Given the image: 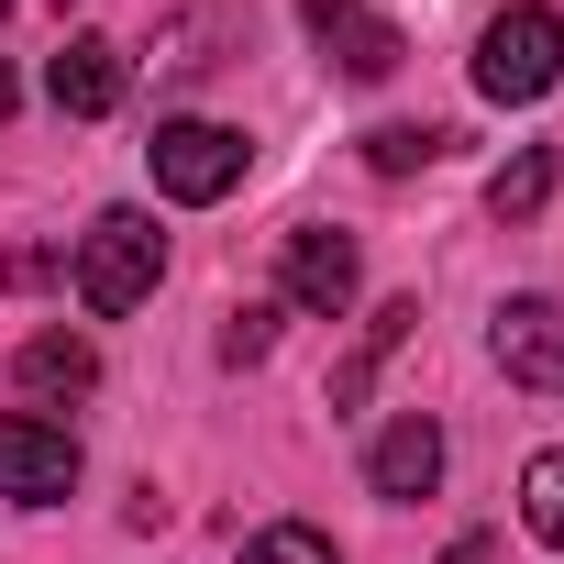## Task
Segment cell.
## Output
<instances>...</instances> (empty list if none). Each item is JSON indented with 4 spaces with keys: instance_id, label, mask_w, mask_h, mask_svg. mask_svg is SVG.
Wrapping results in <instances>:
<instances>
[{
    "instance_id": "obj_1",
    "label": "cell",
    "mask_w": 564,
    "mask_h": 564,
    "mask_svg": "<svg viewBox=\"0 0 564 564\" xmlns=\"http://www.w3.org/2000/svg\"><path fill=\"white\" fill-rule=\"evenodd\" d=\"M155 276H166V232H155L144 210H100V221L78 232V311H89V322L144 311Z\"/></svg>"
},
{
    "instance_id": "obj_2",
    "label": "cell",
    "mask_w": 564,
    "mask_h": 564,
    "mask_svg": "<svg viewBox=\"0 0 564 564\" xmlns=\"http://www.w3.org/2000/svg\"><path fill=\"white\" fill-rule=\"evenodd\" d=\"M553 78H564V12H553V0H509V12L476 34V89L509 100V111H531Z\"/></svg>"
},
{
    "instance_id": "obj_3",
    "label": "cell",
    "mask_w": 564,
    "mask_h": 564,
    "mask_svg": "<svg viewBox=\"0 0 564 564\" xmlns=\"http://www.w3.org/2000/svg\"><path fill=\"white\" fill-rule=\"evenodd\" d=\"M144 166H155V188H166V199H188V210H210V199H232V188H243V166H254V144H243L232 122H155V144H144Z\"/></svg>"
},
{
    "instance_id": "obj_4",
    "label": "cell",
    "mask_w": 564,
    "mask_h": 564,
    "mask_svg": "<svg viewBox=\"0 0 564 564\" xmlns=\"http://www.w3.org/2000/svg\"><path fill=\"white\" fill-rule=\"evenodd\" d=\"M355 289H366V265H355V243H344V232L300 221L289 243H276V300H289V311H311V322H344V311H355Z\"/></svg>"
},
{
    "instance_id": "obj_5",
    "label": "cell",
    "mask_w": 564,
    "mask_h": 564,
    "mask_svg": "<svg viewBox=\"0 0 564 564\" xmlns=\"http://www.w3.org/2000/svg\"><path fill=\"white\" fill-rule=\"evenodd\" d=\"M300 23H311V45L333 56V78H355V89L399 78V56H410V34H399L388 12H366V0H300Z\"/></svg>"
},
{
    "instance_id": "obj_6",
    "label": "cell",
    "mask_w": 564,
    "mask_h": 564,
    "mask_svg": "<svg viewBox=\"0 0 564 564\" xmlns=\"http://www.w3.org/2000/svg\"><path fill=\"white\" fill-rule=\"evenodd\" d=\"M67 487H78V432H67V421H34V410H12V421H0V498L56 509Z\"/></svg>"
},
{
    "instance_id": "obj_7",
    "label": "cell",
    "mask_w": 564,
    "mask_h": 564,
    "mask_svg": "<svg viewBox=\"0 0 564 564\" xmlns=\"http://www.w3.org/2000/svg\"><path fill=\"white\" fill-rule=\"evenodd\" d=\"M45 100H56L67 122H111V111L133 100V56H122L111 34H78V45L45 67Z\"/></svg>"
},
{
    "instance_id": "obj_8",
    "label": "cell",
    "mask_w": 564,
    "mask_h": 564,
    "mask_svg": "<svg viewBox=\"0 0 564 564\" xmlns=\"http://www.w3.org/2000/svg\"><path fill=\"white\" fill-rule=\"evenodd\" d=\"M487 344H498L509 388H542V399H564V300H542V289H531V300H509Z\"/></svg>"
},
{
    "instance_id": "obj_9",
    "label": "cell",
    "mask_w": 564,
    "mask_h": 564,
    "mask_svg": "<svg viewBox=\"0 0 564 564\" xmlns=\"http://www.w3.org/2000/svg\"><path fill=\"white\" fill-rule=\"evenodd\" d=\"M366 487H377V498H399V509H410V498H432V487H443V432H432L421 410H399V421L377 432V454H366Z\"/></svg>"
},
{
    "instance_id": "obj_10",
    "label": "cell",
    "mask_w": 564,
    "mask_h": 564,
    "mask_svg": "<svg viewBox=\"0 0 564 564\" xmlns=\"http://www.w3.org/2000/svg\"><path fill=\"white\" fill-rule=\"evenodd\" d=\"M410 333H421V300H388V311L366 322V344H355V355L333 366V410H366V388L388 377V355H399Z\"/></svg>"
},
{
    "instance_id": "obj_11",
    "label": "cell",
    "mask_w": 564,
    "mask_h": 564,
    "mask_svg": "<svg viewBox=\"0 0 564 564\" xmlns=\"http://www.w3.org/2000/svg\"><path fill=\"white\" fill-rule=\"evenodd\" d=\"M12 377H23V399H89V388H100V355H89L78 333H34V344L12 355Z\"/></svg>"
},
{
    "instance_id": "obj_12",
    "label": "cell",
    "mask_w": 564,
    "mask_h": 564,
    "mask_svg": "<svg viewBox=\"0 0 564 564\" xmlns=\"http://www.w3.org/2000/svg\"><path fill=\"white\" fill-rule=\"evenodd\" d=\"M454 144H465L454 122H377V133H366V166H377V177H410V166H443Z\"/></svg>"
},
{
    "instance_id": "obj_13",
    "label": "cell",
    "mask_w": 564,
    "mask_h": 564,
    "mask_svg": "<svg viewBox=\"0 0 564 564\" xmlns=\"http://www.w3.org/2000/svg\"><path fill=\"white\" fill-rule=\"evenodd\" d=\"M542 199H553V144H520V155L487 177V210L520 232V221H542Z\"/></svg>"
},
{
    "instance_id": "obj_14",
    "label": "cell",
    "mask_w": 564,
    "mask_h": 564,
    "mask_svg": "<svg viewBox=\"0 0 564 564\" xmlns=\"http://www.w3.org/2000/svg\"><path fill=\"white\" fill-rule=\"evenodd\" d=\"M520 520H531V542H553V553H564V443H553V454H531V476H520Z\"/></svg>"
},
{
    "instance_id": "obj_15",
    "label": "cell",
    "mask_w": 564,
    "mask_h": 564,
    "mask_svg": "<svg viewBox=\"0 0 564 564\" xmlns=\"http://www.w3.org/2000/svg\"><path fill=\"white\" fill-rule=\"evenodd\" d=\"M243 564H344V553H333L311 520H265V531L243 542Z\"/></svg>"
},
{
    "instance_id": "obj_16",
    "label": "cell",
    "mask_w": 564,
    "mask_h": 564,
    "mask_svg": "<svg viewBox=\"0 0 564 564\" xmlns=\"http://www.w3.org/2000/svg\"><path fill=\"white\" fill-rule=\"evenodd\" d=\"M265 344H276V300H243L221 322V366H265Z\"/></svg>"
},
{
    "instance_id": "obj_17",
    "label": "cell",
    "mask_w": 564,
    "mask_h": 564,
    "mask_svg": "<svg viewBox=\"0 0 564 564\" xmlns=\"http://www.w3.org/2000/svg\"><path fill=\"white\" fill-rule=\"evenodd\" d=\"M443 564H487V542H454V553H443Z\"/></svg>"
},
{
    "instance_id": "obj_18",
    "label": "cell",
    "mask_w": 564,
    "mask_h": 564,
    "mask_svg": "<svg viewBox=\"0 0 564 564\" xmlns=\"http://www.w3.org/2000/svg\"><path fill=\"white\" fill-rule=\"evenodd\" d=\"M0 122H12V67H0Z\"/></svg>"
},
{
    "instance_id": "obj_19",
    "label": "cell",
    "mask_w": 564,
    "mask_h": 564,
    "mask_svg": "<svg viewBox=\"0 0 564 564\" xmlns=\"http://www.w3.org/2000/svg\"><path fill=\"white\" fill-rule=\"evenodd\" d=\"M0 12H12V0H0Z\"/></svg>"
}]
</instances>
